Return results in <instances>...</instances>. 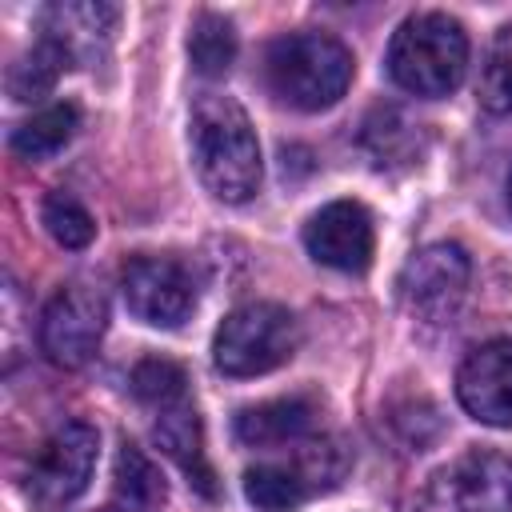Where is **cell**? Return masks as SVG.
Here are the masks:
<instances>
[{
	"instance_id": "20",
	"label": "cell",
	"mask_w": 512,
	"mask_h": 512,
	"mask_svg": "<svg viewBox=\"0 0 512 512\" xmlns=\"http://www.w3.org/2000/svg\"><path fill=\"white\" fill-rule=\"evenodd\" d=\"M476 100L492 116H508L512 112V20L500 24V32L488 44V56L480 64Z\"/></svg>"
},
{
	"instance_id": "4",
	"label": "cell",
	"mask_w": 512,
	"mask_h": 512,
	"mask_svg": "<svg viewBox=\"0 0 512 512\" xmlns=\"http://www.w3.org/2000/svg\"><path fill=\"white\" fill-rule=\"evenodd\" d=\"M300 344L296 316L284 304L252 300L232 308L212 340V360L224 376H264L292 360Z\"/></svg>"
},
{
	"instance_id": "6",
	"label": "cell",
	"mask_w": 512,
	"mask_h": 512,
	"mask_svg": "<svg viewBox=\"0 0 512 512\" xmlns=\"http://www.w3.org/2000/svg\"><path fill=\"white\" fill-rule=\"evenodd\" d=\"M120 292L128 312L152 328H180L196 308V280L176 256H132L120 272Z\"/></svg>"
},
{
	"instance_id": "24",
	"label": "cell",
	"mask_w": 512,
	"mask_h": 512,
	"mask_svg": "<svg viewBox=\"0 0 512 512\" xmlns=\"http://www.w3.org/2000/svg\"><path fill=\"white\" fill-rule=\"evenodd\" d=\"M504 192H508V208H512V168H508V184H504Z\"/></svg>"
},
{
	"instance_id": "19",
	"label": "cell",
	"mask_w": 512,
	"mask_h": 512,
	"mask_svg": "<svg viewBox=\"0 0 512 512\" xmlns=\"http://www.w3.org/2000/svg\"><path fill=\"white\" fill-rule=\"evenodd\" d=\"M188 56H192V68L200 76H224L236 60V32L224 16L216 12H200L192 32H188Z\"/></svg>"
},
{
	"instance_id": "13",
	"label": "cell",
	"mask_w": 512,
	"mask_h": 512,
	"mask_svg": "<svg viewBox=\"0 0 512 512\" xmlns=\"http://www.w3.org/2000/svg\"><path fill=\"white\" fill-rule=\"evenodd\" d=\"M316 428V404L308 396H280L248 404L236 416V440L244 448H288L308 440Z\"/></svg>"
},
{
	"instance_id": "5",
	"label": "cell",
	"mask_w": 512,
	"mask_h": 512,
	"mask_svg": "<svg viewBox=\"0 0 512 512\" xmlns=\"http://www.w3.org/2000/svg\"><path fill=\"white\" fill-rule=\"evenodd\" d=\"M408 512H512V456L484 448L456 456L424 480Z\"/></svg>"
},
{
	"instance_id": "11",
	"label": "cell",
	"mask_w": 512,
	"mask_h": 512,
	"mask_svg": "<svg viewBox=\"0 0 512 512\" xmlns=\"http://www.w3.org/2000/svg\"><path fill=\"white\" fill-rule=\"evenodd\" d=\"M304 248L312 260L336 272H364L376 252V228L364 204L332 200L304 224Z\"/></svg>"
},
{
	"instance_id": "8",
	"label": "cell",
	"mask_w": 512,
	"mask_h": 512,
	"mask_svg": "<svg viewBox=\"0 0 512 512\" xmlns=\"http://www.w3.org/2000/svg\"><path fill=\"white\" fill-rule=\"evenodd\" d=\"M468 280H472V260L460 244H428L420 248L400 276V292L412 316L428 320V324H448L464 296H468Z\"/></svg>"
},
{
	"instance_id": "3",
	"label": "cell",
	"mask_w": 512,
	"mask_h": 512,
	"mask_svg": "<svg viewBox=\"0 0 512 512\" xmlns=\"http://www.w3.org/2000/svg\"><path fill=\"white\" fill-rule=\"evenodd\" d=\"M468 68V36L444 12L408 16L388 44V76L412 96H448Z\"/></svg>"
},
{
	"instance_id": "1",
	"label": "cell",
	"mask_w": 512,
	"mask_h": 512,
	"mask_svg": "<svg viewBox=\"0 0 512 512\" xmlns=\"http://www.w3.org/2000/svg\"><path fill=\"white\" fill-rule=\"evenodd\" d=\"M188 144L200 184L224 200L244 204L260 188V144L248 112L224 92H200L188 120Z\"/></svg>"
},
{
	"instance_id": "10",
	"label": "cell",
	"mask_w": 512,
	"mask_h": 512,
	"mask_svg": "<svg viewBox=\"0 0 512 512\" xmlns=\"http://www.w3.org/2000/svg\"><path fill=\"white\" fill-rule=\"evenodd\" d=\"M456 400L480 424H512V336L484 340L464 356L456 372Z\"/></svg>"
},
{
	"instance_id": "16",
	"label": "cell",
	"mask_w": 512,
	"mask_h": 512,
	"mask_svg": "<svg viewBox=\"0 0 512 512\" xmlns=\"http://www.w3.org/2000/svg\"><path fill=\"white\" fill-rule=\"evenodd\" d=\"M420 124H412L400 108H376L368 120H364V152L372 156L376 168H392L396 160L400 164H416L420 156Z\"/></svg>"
},
{
	"instance_id": "22",
	"label": "cell",
	"mask_w": 512,
	"mask_h": 512,
	"mask_svg": "<svg viewBox=\"0 0 512 512\" xmlns=\"http://www.w3.org/2000/svg\"><path fill=\"white\" fill-rule=\"evenodd\" d=\"M64 68H68V60L60 56V48H52L48 40H36V44L12 64V72H8V92H12L16 100H40V96H48V92L56 88V80H60Z\"/></svg>"
},
{
	"instance_id": "2",
	"label": "cell",
	"mask_w": 512,
	"mask_h": 512,
	"mask_svg": "<svg viewBox=\"0 0 512 512\" xmlns=\"http://www.w3.org/2000/svg\"><path fill=\"white\" fill-rule=\"evenodd\" d=\"M264 80L280 104L324 112L352 84V52L328 32H288L264 52Z\"/></svg>"
},
{
	"instance_id": "12",
	"label": "cell",
	"mask_w": 512,
	"mask_h": 512,
	"mask_svg": "<svg viewBox=\"0 0 512 512\" xmlns=\"http://www.w3.org/2000/svg\"><path fill=\"white\" fill-rule=\"evenodd\" d=\"M120 8L104 0H60L40 12V40L60 48L68 64H84L112 44Z\"/></svg>"
},
{
	"instance_id": "18",
	"label": "cell",
	"mask_w": 512,
	"mask_h": 512,
	"mask_svg": "<svg viewBox=\"0 0 512 512\" xmlns=\"http://www.w3.org/2000/svg\"><path fill=\"white\" fill-rule=\"evenodd\" d=\"M244 496L260 512H292L296 504H304L312 496V488L300 476V468L288 460V464H256V468H248L244 472Z\"/></svg>"
},
{
	"instance_id": "21",
	"label": "cell",
	"mask_w": 512,
	"mask_h": 512,
	"mask_svg": "<svg viewBox=\"0 0 512 512\" xmlns=\"http://www.w3.org/2000/svg\"><path fill=\"white\" fill-rule=\"evenodd\" d=\"M128 384H132V396H136L144 408H152V412L188 400V376H184V368H180L176 360H164V356L140 360V364L132 368Z\"/></svg>"
},
{
	"instance_id": "9",
	"label": "cell",
	"mask_w": 512,
	"mask_h": 512,
	"mask_svg": "<svg viewBox=\"0 0 512 512\" xmlns=\"http://www.w3.org/2000/svg\"><path fill=\"white\" fill-rule=\"evenodd\" d=\"M96 452H100V436L92 424L84 420H68L60 424L36 452L28 484L44 504H68L76 500L96 468Z\"/></svg>"
},
{
	"instance_id": "14",
	"label": "cell",
	"mask_w": 512,
	"mask_h": 512,
	"mask_svg": "<svg viewBox=\"0 0 512 512\" xmlns=\"http://www.w3.org/2000/svg\"><path fill=\"white\" fill-rule=\"evenodd\" d=\"M152 436L160 444L164 456H172L180 464V472L188 476V484L204 496H216V472L204 456V432H200V416L188 400L172 404V408H160L156 412V424H152Z\"/></svg>"
},
{
	"instance_id": "15",
	"label": "cell",
	"mask_w": 512,
	"mask_h": 512,
	"mask_svg": "<svg viewBox=\"0 0 512 512\" xmlns=\"http://www.w3.org/2000/svg\"><path fill=\"white\" fill-rule=\"evenodd\" d=\"M168 496L160 468L136 448V444H120L116 452V468H112V504L120 512H152L160 508Z\"/></svg>"
},
{
	"instance_id": "17",
	"label": "cell",
	"mask_w": 512,
	"mask_h": 512,
	"mask_svg": "<svg viewBox=\"0 0 512 512\" xmlns=\"http://www.w3.org/2000/svg\"><path fill=\"white\" fill-rule=\"evenodd\" d=\"M76 124H80L76 104H68V100L48 104V108L32 112V116L12 132V152L24 156V160H48V156H56V152L76 136Z\"/></svg>"
},
{
	"instance_id": "7",
	"label": "cell",
	"mask_w": 512,
	"mask_h": 512,
	"mask_svg": "<svg viewBox=\"0 0 512 512\" xmlns=\"http://www.w3.org/2000/svg\"><path fill=\"white\" fill-rule=\"evenodd\" d=\"M108 328V304L88 284L60 288L40 316V352L56 368H80L96 356Z\"/></svg>"
},
{
	"instance_id": "23",
	"label": "cell",
	"mask_w": 512,
	"mask_h": 512,
	"mask_svg": "<svg viewBox=\"0 0 512 512\" xmlns=\"http://www.w3.org/2000/svg\"><path fill=\"white\" fill-rule=\"evenodd\" d=\"M44 228L60 248H88L96 236V220L88 216V208L68 196V192H52L44 200Z\"/></svg>"
}]
</instances>
